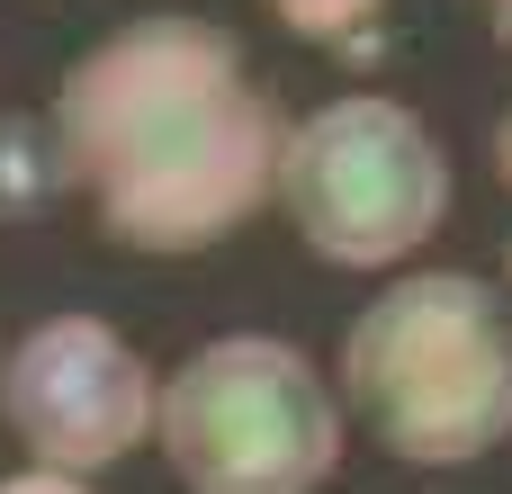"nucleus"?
<instances>
[{
    "instance_id": "1",
    "label": "nucleus",
    "mask_w": 512,
    "mask_h": 494,
    "mask_svg": "<svg viewBox=\"0 0 512 494\" xmlns=\"http://www.w3.org/2000/svg\"><path fill=\"white\" fill-rule=\"evenodd\" d=\"M279 90L252 54L189 9L108 27L54 90V153L90 225L144 261H198L270 207Z\"/></svg>"
},
{
    "instance_id": "2",
    "label": "nucleus",
    "mask_w": 512,
    "mask_h": 494,
    "mask_svg": "<svg viewBox=\"0 0 512 494\" xmlns=\"http://www.w3.org/2000/svg\"><path fill=\"white\" fill-rule=\"evenodd\" d=\"M342 405L396 468H477L512 441V297L468 270H405L342 333Z\"/></svg>"
},
{
    "instance_id": "3",
    "label": "nucleus",
    "mask_w": 512,
    "mask_h": 494,
    "mask_svg": "<svg viewBox=\"0 0 512 494\" xmlns=\"http://www.w3.org/2000/svg\"><path fill=\"white\" fill-rule=\"evenodd\" d=\"M153 441L180 494H324L342 468V387L279 333H225L153 387Z\"/></svg>"
},
{
    "instance_id": "4",
    "label": "nucleus",
    "mask_w": 512,
    "mask_h": 494,
    "mask_svg": "<svg viewBox=\"0 0 512 494\" xmlns=\"http://www.w3.org/2000/svg\"><path fill=\"white\" fill-rule=\"evenodd\" d=\"M288 234L324 270H396L450 216V162L396 99H333L288 126L270 180Z\"/></svg>"
},
{
    "instance_id": "5",
    "label": "nucleus",
    "mask_w": 512,
    "mask_h": 494,
    "mask_svg": "<svg viewBox=\"0 0 512 494\" xmlns=\"http://www.w3.org/2000/svg\"><path fill=\"white\" fill-rule=\"evenodd\" d=\"M153 369L99 315H45L0 360V432L63 477H99L153 441Z\"/></svg>"
},
{
    "instance_id": "6",
    "label": "nucleus",
    "mask_w": 512,
    "mask_h": 494,
    "mask_svg": "<svg viewBox=\"0 0 512 494\" xmlns=\"http://www.w3.org/2000/svg\"><path fill=\"white\" fill-rule=\"evenodd\" d=\"M297 45H324L333 63H378L387 54V0H261Z\"/></svg>"
},
{
    "instance_id": "7",
    "label": "nucleus",
    "mask_w": 512,
    "mask_h": 494,
    "mask_svg": "<svg viewBox=\"0 0 512 494\" xmlns=\"http://www.w3.org/2000/svg\"><path fill=\"white\" fill-rule=\"evenodd\" d=\"M63 153H54V126L36 135V117H0V225H27L63 198Z\"/></svg>"
},
{
    "instance_id": "8",
    "label": "nucleus",
    "mask_w": 512,
    "mask_h": 494,
    "mask_svg": "<svg viewBox=\"0 0 512 494\" xmlns=\"http://www.w3.org/2000/svg\"><path fill=\"white\" fill-rule=\"evenodd\" d=\"M0 494H90V477H63V468H18V477H0Z\"/></svg>"
},
{
    "instance_id": "9",
    "label": "nucleus",
    "mask_w": 512,
    "mask_h": 494,
    "mask_svg": "<svg viewBox=\"0 0 512 494\" xmlns=\"http://www.w3.org/2000/svg\"><path fill=\"white\" fill-rule=\"evenodd\" d=\"M477 9H486V27H495V36L512 45V0H477Z\"/></svg>"
},
{
    "instance_id": "10",
    "label": "nucleus",
    "mask_w": 512,
    "mask_h": 494,
    "mask_svg": "<svg viewBox=\"0 0 512 494\" xmlns=\"http://www.w3.org/2000/svg\"><path fill=\"white\" fill-rule=\"evenodd\" d=\"M495 171H504V189H512V117L495 126Z\"/></svg>"
},
{
    "instance_id": "11",
    "label": "nucleus",
    "mask_w": 512,
    "mask_h": 494,
    "mask_svg": "<svg viewBox=\"0 0 512 494\" xmlns=\"http://www.w3.org/2000/svg\"><path fill=\"white\" fill-rule=\"evenodd\" d=\"M504 279H512V243H504Z\"/></svg>"
}]
</instances>
